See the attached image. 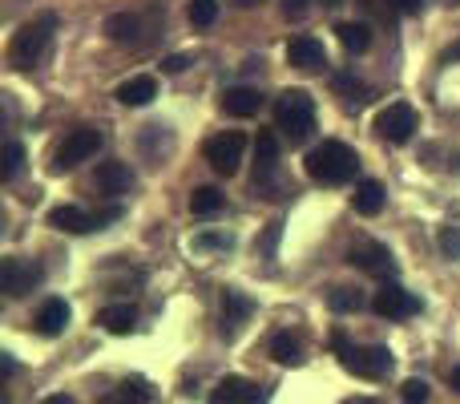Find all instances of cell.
<instances>
[{
    "label": "cell",
    "mask_w": 460,
    "mask_h": 404,
    "mask_svg": "<svg viewBox=\"0 0 460 404\" xmlns=\"http://www.w3.org/2000/svg\"><path fill=\"white\" fill-rule=\"evenodd\" d=\"M307 175L323 186H343L359 175V154L351 150V146L335 142V138L332 142H319L315 150L307 154Z\"/></svg>",
    "instance_id": "6da1fadb"
},
{
    "label": "cell",
    "mask_w": 460,
    "mask_h": 404,
    "mask_svg": "<svg viewBox=\"0 0 460 404\" xmlns=\"http://www.w3.org/2000/svg\"><path fill=\"white\" fill-rule=\"evenodd\" d=\"M275 130L291 146L307 142L311 130H315V97H311L307 89H287L275 102Z\"/></svg>",
    "instance_id": "7a4b0ae2"
},
{
    "label": "cell",
    "mask_w": 460,
    "mask_h": 404,
    "mask_svg": "<svg viewBox=\"0 0 460 404\" xmlns=\"http://www.w3.org/2000/svg\"><path fill=\"white\" fill-rule=\"evenodd\" d=\"M332 348L340 352V364L348 368L351 376H364V381H384V376L392 373V364H396V356H392L384 344H364V348H356V344H348L343 332L332 336Z\"/></svg>",
    "instance_id": "3957f363"
},
{
    "label": "cell",
    "mask_w": 460,
    "mask_h": 404,
    "mask_svg": "<svg viewBox=\"0 0 460 404\" xmlns=\"http://www.w3.org/2000/svg\"><path fill=\"white\" fill-rule=\"evenodd\" d=\"M53 29H57V16L53 13H40L37 21L21 24V32H16L13 45H8V61H13L16 69H32V65L45 57L49 40H53Z\"/></svg>",
    "instance_id": "277c9868"
},
{
    "label": "cell",
    "mask_w": 460,
    "mask_h": 404,
    "mask_svg": "<svg viewBox=\"0 0 460 404\" xmlns=\"http://www.w3.org/2000/svg\"><path fill=\"white\" fill-rule=\"evenodd\" d=\"M102 130H93V126H81V130H73L69 138H65L61 146H57V154H53V170L57 175H65V170H77L81 162H89L97 150H102Z\"/></svg>",
    "instance_id": "5b68a950"
},
{
    "label": "cell",
    "mask_w": 460,
    "mask_h": 404,
    "mask_svg": "<svg viewBox=\"0 0 460 404\" xmlns=\"http://www.w3.org/2000/svg\"><path fill=\"white\" fill-rule=\"evenodd\" d=\"M412 130H416V110L408 102H392L376 113V134L392 146H404L412 138Z\"/></svg>",
    "instance_id": "8992f818"
},
{
    "label": "cell",
    "mask_w": 460,
    "mask_h": 404,
    "mask_svg": "<svg viewBox=\"0 0 460 404\" xmlns=\"http://www.w3.org/2000/svg\"><path fill=\"white\" fill-rule=\"evenodd\" d=\"M243 150H246V138L238 134V130H226V134H218V138H210L207 142V162H210V170L215 175H234L238 166H243Z\"/></svg>",
    "instance_id": "52a82bcc"
},
{
    "label": "cell",
    "mask_w": 460,
    "mask_h": 404,
    "mask_svg": "<svg viewBox=\"0 0 460 404\" xmlns=\"http://www.w3.org/2000/svg\"><path fill=\"white\" fill-rule=\"evenodd\" d=\"M348 263L359 267V271H367V275H380V279L396 275V259H392V251L384 243H376V238H359V243H351Z\"/></svg>",
    "instance_id": "ba28073f"
},
{
    "label": "cell",
    "mask_w": 460,
    "mask_h": 404,
    "mask_svg": "<svg viewBox=\"0 0 460 404\" xmlns=\"http://www.w3.org/2000/svg\"><path fill=\"white\" fill-rule=\"evenodd\" d=\"M45 279V271L37 267V263H29V259H4L0 263V292L8 295V300H21V295H29L32 287Z\"/></svg>",
    "instance_id": "9c48e42d"
},
{
    "label": "cell",
    "mask_w": 460,
    "mask_h": 404,
    "mask_svg": "<svg viewBox=\"0 0 460 404\" xmlns=\"http://www.w3.org/2000/svg\"><path fill=\"white\" fill-rule=\"evenodd\" d=\"M372 311L380 319H408V316L420 311V300H416L408 287H400V283H384L380 292H376V300H372Z\"/></svg>",
    "instance_id": "30bf717a"
},
{
    "label": "cell",
    "mask_w": 460,
    "mask_h": 404,
    "mask_svg": "<svg viewBox=\"0 0 460 404\" xmlns=\"http://www.w3.org/2000/svg\"><path fill=\"white\" fill-rule=\"evenodd\" d=\"M287 65H295V69L303 73H315L327 65V53H323V40L311 37V32H299V37L287 45Z\"/></svg>",
    "instance_id": "8fae6325"
},
{
    "label": "cell",
    "mask_w": 460,
    "mask_h": 404,
    "mask_svg": "<svg viewBox=\"0 0 460 404\" xmlns=\"http://www.w3.org/2000/svg\"><path fill=\"white\" fill-rule=\"evenodd\" d=\"M251 316H254V303L246 300L243 292H223V336L226 340H234Z\"/></svg>",
    "instance_id": "7c38bea8"
},
{
    "label": "cell",
    "mask_w": 460,
    "mask_h": 404,
    "mask_svg": "<svg viewBox=\"0 0 460 404\" xmlns=\"http://www.w3.org/2000/svg\"><path fill=\"white\" fill-rule=\"evenodd\" d=\"M218 105H223V113H230V118H254L262 110V94L251 85H230Z\"/></svg>",
    "instance_id": "4fadbf2b"
},
{
    "label": "cell",
    "mask_w": 460,
    "mask_h": 404,
    "mask_svg": "<svg viewBox=\"0 0 460 404\" xmlns=\"http://www.w3.org/2000/svg\"><path fill=\"white\" fill-rule=\"evenodd\" d=\"M279 170V138L275 134H259L254 142V186H267Z\"/></svg>",
    "instance_id": "5bb4252c"
},
{
    "label": "cell",
    "mask_w": 460,
    "mask_h": 404,
    "mask_svg": "<svg viewBox=\"0 0 460 404\" xmlns=\"http://www.w3.org/2000/svg\"><path fill=\"white\" fill-rule=\"evenodd\" d=\"M49 227L69 230V235H89V230H97V214H85L81 206H53L49 211Z\"/></svg>",
    "instance_id": "9a60e30c"
},
{
    "label": "cell",
    "mask_w": 460,
    "mask_h": 404,
    "mask_svg": "<svg viewBox=\"0 0 460 404\" xmlns=\"http://www.w3.org/2000/svg\"><path fill=\"white\" fill-rule=\"evenodd\" d=\"M259 397V389H254L246 376H223V381L210 389V404H251Z\"/></svg>",
    "instance_id": "2e32d148"
},
{
    "label": "cell",
    "mask_w": 460,
    "mask_h": 404,
    "mask_svg": "<svg viewBox=\"0 0 460 404\" xmlns=\"http://www.w3.org/2000/svg\"><path fill=\"white\" fill-rule=\"evenodd\" d=\"M97 191L102 194H129L134 191V170L126 162H102L97 166Z\"/></svg>",
    "instance_id": "e0dca14e"
},
{
    "label": "cell",
    "mask_w": 460,
    "mask_h": 404,
    "mask_svg": "<svg viewBox=\"0 0 460 404\" xmlns=\"http://www.w3.org/2000/svg\"><path fill=\"white\" fill-rule=\"evenodd\" d=\"M32 328H37L40 336H61L65 328H69V303L65 300H45L40 303V311H37V319H32Z\"/></svg>",
    "instance_id": "ac0fdd59"
},
{
    "label": "cell",
    "mask_w": 460,
    "mask_h": 404,
    "mask_svg": "<svg viewBox=\"0 0 460 404\" xmlns=\"http://www.w3.org/2000/svg\"><path fill=\"white\" fill-rule=\"evenodd\" d=\"M97 324H102L110 336H129L137 324V311L129 308V303H110V308L97 311Z\"/></svg>",
    "instance_id": "d6986e66"
},
{
    "label": "cell",
    "mask_w": 460,
    "mask_h": 404,
    "mask_svg": "<svg viewBox=\"0 0 460 404\" xmlns=\"http://www.w3.org/2000/svg\"><path fill=\"white\" fill-rule=\"evenodd\" d=\"M384 202H388V194H384V186L376 183V178H364V183H356V194H351V206H356V214L372 219V214L384 211Z\"/></svg>",
    "instance_id": "ffe728a7"
},
{
    "label": "cell",
    "mask_w": 460,
    "mask_h": 404,
    "mask_svg": "<svg viewBox=\"0 0 460 404\" xmlns=\"http://www.w3.org/2000/svg\"><path fill=\"white\" fill-rule=\"evenodd\" d=\"M154 97H158V81L154 77H129V81H121L118 85V102L121 105H150Z\"/></svg>",
    "instance_id": "44dd1931"
},
{
    "label": "cell",
    "mask_w": 460,
    "mask_h": 404,
    "mask_svg": "<svg viewBox=\"0 0 460 404\" xmlns=\"http://www.w3.org/2000/svg\"><path fill=\"white\" fill-rule=\"evenodd\" d=\"M150 400H154V389H150V381H142V376L121 381L118 389L105 397V404H150Z\"/></svg>",
    "instance_id": "7402d4cb"
},
{
    "label": "cell",
    "mask_w": 460,
    "mask_h": 404,
    "mask_svg": "<svg viewBox=\"0 0 460 404\" xmlns=\"http://www.w3.org/2000/svg\"><path fill=\"white\" fill-rule=\"evenodd\" d=\"M270 360H275V364H283V368L303 364L299 336H291V332H275V336H270Z\"/></svg>",
    "instance_id": "603a6c76"
},
{
    "label": "cell",
    "mask_w": 460,
    "mask_h": 404,
    "mask_svg": "<svg viewBox=\"0 0 460 404\" xmlns=\"http://www.w3.org/2000/svg\"><path fill=\"white\" fill-rule=\"evenodd\" d=\"M335 37H340V45L348 49V53H367V49H372V29H367L364 21L335 24Z\"/></svg>",
    "instance_id": "cb8c5ba5"
},
{
    "label": "cell",
    "mask_w": 460,
    "mask_h": 404,
    "mask_svg": "<svg viewBox=\"0 0 460 404\" xmlns=\"http://www.w3.org/2000/svg\"><path fill=\"white\" fill-rule=\"evenodd\" d=\"M137 32H142V21H137L134 13H113L110 21H105V37H110L113 45H134Z\"/></svg>",
    "instance_id": "d4e9b609"
},
{
    "label": "cell",
    "mask_w": 460,
    "mask_h": 404,
    "mask_svg": "<svg viewBox=\"0 0 460 404\" xmlns=\"http://www.w3.org/2000/svg\"><path fill=\"white\" fill-rule=\"evenodd\" d=\"M223 206H226V194L218 191V186H199V191L190 194V211L202 214V219H207V214H218Z\"/></svg>",
    "instance_id": "484cf974"
},
{
    "label": "cell",
    "mask_w": 460,
    "mask_h": 404,
    "mask_svg": "<svg viewBox=\"0 0 460 404\" xmlns=\"http://www.w3.org/2000/svg\"><path fill=\"white\" fill-rule=\"evenodd\" d=\"M218 21V0H190V24L194 29H210Z\"/></svg>",
    "instance_id": "4316f807"
},
{
    "label": "cell",
    "mask_w": 460,
    "mask_h": 404,
    "mask_svg": "<svg viewBox=\"0 0 460 404\" xmlns=\"http://www.w3.org/2000/svg\"><path fill=\"white\" fill-rule=\"evenodd\" d=\"M21 166H24V146L21 142H8L4 146V166H0V178H4V183H13V178L21 175Z\"/></svg>",
    "instance_id": "83f0119b"
},
{
    "label": "cell",
    "mask_w": 460,
    "mask_h": 404,
    "mask_svg": "<svg viewBox=\"0 0 460 404\" xmlns=\"http://www.w3.org/2000/svg\"><path fill=\"white\" fill-rule=\"evenodd\" d=\"M327 303H332L335 311H359V308H364V295L351 292V287H335L332 300H327Z\"/></svg>",
    "instance_id": "f1b7e54d"
},
{
    "label": "cell",
    "mask_w": 460,
    "mask_h": 404,
    "mask_svg": "<svg viewBox=\"0 0 460 404\" xmlns=\"http://www.w3.org/2000/svg\"><path fill=\"white\" fill-rule=\"evenodd\" d=\"M230 247H234V235H218V230L194 238V251H230Z\"/></svg>",
    "instance_id": "f546056e"
},
{
    "label": "cell",
    "mask_w": 460,
    "mask_h": 404,
    "mask_svg": "<svg viewBox=\"0 0 460 404\" xmlns=\"http://www.w3.org/2000/svg\"><path fill=\"white\" fill-rule=\"evenodd\" d=\"M400 397H404V404H429V384L420 376H412V381L400 384Z\"/></svg>",
    "instance_id": "4dcf8cb0"
},
{
    "label": "cell",
    "mask_w": 460,
    "mask_h": 404,
    "mask_svg": "<svg viewBox=\"0 0 460 404\" xmlns=\"http://www.w3.org/2000/svg\"><path fill=\"white\" fill-rule=\"evenodd\" d=\"M440 251L448 259H460V227H440Z\"/></svg>",
    "instance_id": "1f68e13d"
},
{
    "label": "cell",
    "mask_w": 460,
    "mask_h": 404,
    "mask_svg": "<svg viewBox=\"0 0 460 404\" xmlns=\"http://www.w3.org/2000/svg\"><path fill=\"white\" fill-rule=\"evenodd\" d=\"M307 8H311V0H283V13L291 16V21H299V16L307 13Z\"/></svg>",
    "instance_id": "d6a6232c"
},
{
    "label": "cell",
    "mask_w": 460,
    "mask_h": 404,
    "mask_svg": "<svg viewBox=\"0 0 460 404\" xmlns=\"http://www.w3.org/2000/svg\"><path fill=\"white\" fill-rule=\"evenodd\" d=\"M392 8H396V13H404V16H416L424 8V0H388Z\"/></svg>",
    "instance_id": "836d02e7"
},
{
    "label": "cell",
    "mask_w": 460,
    "mask_h": 404,
    "mask_svg": "<svg viewBox=\"0 0 460 404\" xmlns=\"http://www.w3.org/2000/svg\"><path fill=\"white\" fill-rule=\"evenodd\" d=\"M279 227H283V222H270V227H267V238H262V255H275V243H279Z\"/></svg>",
    "instance_id": "e575fe53"
},
{
    "label": "cell",
    "mask_w": 460,
    "mask_h": 404,
    "mask_svg": "<svg viewBox=\"0 0 460 404\" xmlns=\"http://www.w3.org/2000/svg\"><path fill=\"white\" fill-rule=\"evenodd\" d=\"M186 65H190V57L178 53V57H166V61H162V69H166V73H182Z\"/></svg>",
    "instance_id": "d590c367"
},
{
    "label": "cell",
    "mask_w": 460,
    "mask_h": 404,
    "mask_svg": "<svg viewBox=\"0 0 460 404\" xmlns=\"http://www.w3.org/2000/svg\"><path fill=\"white\" fill-rule=\"evenodd\" d=\"M0 364H4V376H16V360L8 356V352H4V356H0Z\"/></svg>",
    "instance_id": "8d00e7d4"
},
{
    "label": "cell",
    "mask_w": 460,
    "mask_h": 404,
    "mask_svg": "<svg viewBox=\"0 0 460 404\" xmlns=\"http://www.w3.org/2000/svg\"><path fill=\"white\" fill-rule=\"evenodd\" d=\"M40 404H73V397H65V392H57V397H49V400H40Z\"/></svg>",
    "instance_id": "74e56055"
},
{
    "label": "cell",
    "mask_w": 460,
    "mask_h": 404,
    "mask_svg": "<svg viewBox=\"0 0 460 404\" xmlns=\"http://www.w3.org/2000/svg\"><path fill=\"white\" fill-rule=\"evenodd\" d=\"M448 384H453V389H456V392H460V364H456V368H453V373H448Z\"/></svg>",
    "instance_id": "f35d334b"
},
{
    "label": "cell",
    "mask_w": 460,
    "mask_h": 404,
    "mask_svg": "<svg viewBox=\"0 0 460 404\" xmlns=\"http://www.w3.org/2000/svg\"><path fill=\"white\" fill-rule=\"evenodd\" d=\"M238 8H254V4H262V0H234Z\"/></svg>",
    "instance_id": "ab89813d"
},
{
    "label": "cell",
    "mask_w": 460,
    "mask_h": 404,
    "mask_svg": "<svg viewBox=\"0 0 460 404\" xmlns=\"http://www.w3.org/2000/svg\"><path fill=\"white\" fill-rule=\"evenodd\" d=\"M448 61H460V45L453 49V53H448Z\"/></svg>",
    "instance_id": "60d3db41"
},
{
    "label": "cell",
    "mask_w": 460,
    "mask_h": 404,
    "mask_svg": "<svg viewBox=\"0 0 460 404\" xmlns=\"http://www.w3.org/2000/svg\"><path fill=\"white\" fill-rule=\"evenodd\" d=\"M335 4H343V0H323V8H335Z\"/></svg>",
    "instance_id": "b9f144b4"
},
{
    "label": "cell",
    "mask_w": 460,
    "mask_h": 404,
    "mask_svg": "<svg viewBox=\"0 0 460 404\" xmlns=\"http://www.w3.org/2000/svg\"><path fill=\"white\" fill-rule=\"evenodd\" d=\"M356 404H376V400H356Z\"/></svg>",
    "instance_id": "7bdbcfd3"
}]
</instances>
